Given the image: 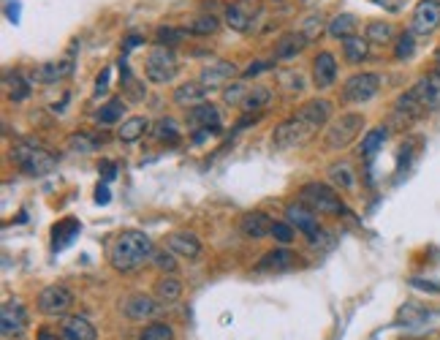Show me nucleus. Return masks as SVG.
<instances>
[{
    "instance_id": "obj_33",
    "label": "nucleus",
    "mask_w": 440,
    "mask_h": 340,
    "mask_svg": "<svg viewBox=\"0 0 440 340\" xmlns=\"http://www.w3.org/2000/svg\"><path fill=\"white\" fill-rule=\"evenodd\" d=\"M150 120L147 117H128L123 126H120V131H117V136H120V142L131 144L136 142V139H141L144 136V131H150Z\"/></svg>"
},
{
    "instance_id": "obj_53",
    "label": "nucleus",
    "mask_w": 440,
    "mask_h": 340,
    "mask_svg": "<svg viewBox=\"0 0 440 340\" xmlns=\"http://www.w3.org/2000/svg\"><path fill=\"white\" fill-rule=\"evenodd\" d=\"M378 6H383V8H391V11H400L403 8V0H375Z\"/></svg>"
},
{
    "instance_id": "obj_2",
    "label": "nucleus",
    "mask_w": 440,
    "mask_h": 340,
    "mask_svg": "<svg viewBox=\"0 0 440 340\" xmlns=\"http://www.w3.org/2000/svg\"><path fill=\"white\" fill-rule=\"evenodd\" d=\"M153 240L139 229H125L109 245V262L117 272H136L144 262H153Z\"/></svg>"
},
{
    "instance_id": "obj_34",
    "label": "nucleus",
    "mask_w": 440,
    "mask_h": 340,
    "mask_svg": "<svg viewBox=\"0 0 440 340\" xmlns=\"http://www.w3.org/2000/svg\"><path fill=\"white\" fill-rule=\"evenodd\" d=\"M356 28H359V22H356V17L353 14H337L332 22H329V36L340 38V41H345V38L356 36Z\"/></svg>"
},
{
    "instance_id": "obj_43",
    "label": "nucleus",
    "mask_w": 440,
    "mask_h": 340,
    "mask_svg": "<svg viewBox=\"0 0 440 340\" xmlns=\"http://www.w3.org/2000/svg\"><path fill=\"white\" fill-rule=\"evenodd\" d=\"M272 237L280 242V245H291L294 242V226L288 221H275L272 223Z\"/></svg>"
},
{
    "instance_id": "obj_40",
    "label": "nucleus",
    "mask_w": 440,
    "mask_h": 340,
    "mask_svg": "<svg viewBox=\"0 0 440 340\" xmlns=\"http://www.w3.org/2000/svg\"><path fill=\"white\" fill-rule=\"evenodd\" d=\"M153 136H155L158 142L174 144L177 139H179V126H177V120H172V117H160L158 123L153 126Z\"/></svg>"
},
{
    "instance_id": "obj_37",
    "label": "nucleus",
    "mask_w": 440,
    "mask_h": 340,
    "mask_svg": "<svg viewBox=\"0 0 440 340\" xmlns=\"http://www.w3.org/2000/svg\"><path fill=\"white\" fill-rule=\"evenodd\" d=\"M191 36L185 28H174V25H160L158 30H155V44L160 47H172L174 49L177 44H182L185 38Z\"/></svg>"
},
{
    "instance_id": "obj_8",
    "label": "nucleus",
    "mask_w": 440,
    "mask_h": 340,
    "mask_svg": "<svg viewBox=\"0 0 440 340\" xmlns=\"http://www.w3.org/2000/svg\"><path fill=\"white\" fill-rule=\"evenodd\" d=\"M285 221L297 229V232H302L313 245H318V240L323 237V232H321V223H318V213L316 210H310L304 201H291L288 207H285Z\"/></svg>"
},
{
    "instance_id": "obj_20",
    "label": "nucleus",
    "mask_w": 440,
    "mask_h": 340,
    "mask_svg": "<svg viewBox=\"0 0 440 340\" xmlns=\"http://www.w3.org/2000/svg\"><path fill=\"white\" fill-rule=\"evenodd\" d=\"M272 218L261 210H253V213L242 215V221H239V232L250 237V240H261L266 234H272Z\"/></svg>"
},
{
    "instance_id": "obj_15",
    "label": "nucleus",
    "mask_w": 440,
    "mask_h": 340,
    "mask_svg": "<svg viewBox=\"0 0 440 340\" xmlns=\"http://www.w3.org/2000/svg\"><path fill=\"white\" fill-rule=\"evenodd\" d=\"M166 248L174 251L177 256H182V259H188V262H194L201 256V240L194 232H174L166 237Z\"/></svg>"
},
{
    "instance_id": "obj_18",
    "label": "nucleus",
    "mask_w": 440,
    "mask_h": 340,
    "mask_svg": "<svg viewBox=\"0 0 440 340\" xmlns=\"http://www.w3.org/2000/svg\"><path fill=\"white\" fill-rule=\"evenodd\" d=\"M160 300H153V297H147V294H133V297H128L123 303V310L128 319H133V322H144V319H153L155 313H158L160 307Z\"/></svg>"
},
{
    "instance_id": "obj_51",
    "label": "nucleus",
    "mask_w": 440,
    "mask_h": 340,
    "mask_svg": "<svg viewBox=\"0 0 440 340\" xmlns=\"http://www.w3.org/2000/svg\"><path fill=\"white\" fill-rule=\"evenodd\" d=\"M109 199H112L109 188H106V185H98V188H95V201H98V204H109Z\"/></svg>"
},
{
    "instance_id": "obj_30",
    "label": "nucleus",
    "mask_w": 440,
    "mask_h": 340,
    "mask_svg": "<svg viewBox=\"0 0 440 340\" xmlns=\"http://www.w3.org/2000/svg\"><path fill=\"white\" fill-rule=\"evenodd\" d=\"M101 144H104V139L101 136H93L90 131H73L69 136V150L71 153H82V156L95 153Z\"/></svg>"
},
{
    "instance_id": "obj_45",
    "label": "nucleus",
    "mask_w": 440,
    "mask_h": 340,
    "mask_svg": "<svg viewBox=\"0 0 440 340\" xmlns=\"http://www.w3.org/2000/svg\"><path fill=\"white\" fill-rule=\"evenodd\" d=\"M245 93H247V88L242 85V82H231L229 88H223V101H226L229 107H234V104H242Z\"/></svg>"
},
{
    "instance_id": "obj_1",
    "label": "nucleus",
    "mask_w": 440,
    "mask_h": 340,
    "mask_svg": "<svg viewBox=\"0 0 440 340\" xmlns=\"http://www.w3.org/2000/svg\"><path fill=\"white\" fill-rule=\"evenodd\" d=\"M329 117H332V101H326V98H313V101L302 104L291 117H285L280 126L275 128L272 150L288 153V150L304 147L321 128L329 123Z\"/></svg>"
},
{
    "instance_id": "obj_47",
    "label": "nucleus",
    "mask_w": 440,
    "mask_h": 340,
    "mask_svg": "<svg viewBox=\"0 0 440 340\" xmlns=\"http://www.w3.org/2000/svg\"><path fill=\"white\" fill-rule=\"evenodd\" d=\"M302 33L313 41V38L321 33V17H310V19H307V25H304V30H302Z\"/></svg>"
},
{
    "instance_id": "obj_7",
    "label": "nucleus",
    "mask_w": 440,
    "mask_h": 340,
    "mask_svg": "<svg viewBox=\"0 0 440 340\" xmlns=\"http://www.w3.org/2000/svg\"><path fill=\"white\" fill-rule=\"evenodd\" d=\"M378 93H381V74L359 71L345 79V85H343V101L345 104H367Z\"/></svg>"
},
{
    "instance_id": "obj_42",
    "label": "nucleus",
    "mask_w": 440,
    "mask_h": 340,
    "mask_svg": "<svg viewBox=\"0 0 440 340\" xmlns=\"http://www.w3.org/2000/svg\"><path fill=\"white\" fill-rule=\"evenodd\" d=\"M139 340H174V329L166 322H153L141 329Z\"/></svg>"
},
{
    "instance_id": "obj_25",
    "label": "nucleus",
    "mask_w": 440,
    "mask_h": 340,
    "mask_svg": "<svg viewBox=\"0 0 440 340\" xmlns=\"http://www.w3.org/2000/svg\"><path fill=\"white\" fill-rule=\"evenodd\" d=\"M182 281L177 278L174 272H166L163 278H158V283H155V300H160L163 305H172L177 303L179 297H182Z\"/></svg>"
},
{
    "instance_id": "obj_36",
    "label": "nucleus",
    "mask_w": 440,
    "mask_h": 340,
    "mask_svg": "<svg viewBox=\"0 0 440 340\" xmlns=\"http://www.w3.org/2000/svg\"><path fill=\"white\" fill-rule=\"evenodd\" d=\"M185 30H188L191 36H215V33L220 30V19L212 17V14H201V17L191 19V22L185 25Z\"/></svg>"
},
{
    "instance_id": "obj_32",
    "label": "nucleus",
    "mask_w": 440,
    "mask_h": 340,
    "mask_svg": "<svg viewBox=\"0 0 440 340\" xmlns=\"http://www.w3.org/2000/svg\"><path fill=\"white\" fill-rule=\"evenodd\" d=\"M3 88H6V93H8L11 101H25V98L30 95V82H28L19 71L6 74V76H3Z\"/></svg>"
},
{
    "instance_id": "obj_26",
    "label": "nucleus",
    "mask_w": 440,
    "mask_h": 340,
    "mask_svg": "<svg viewBox=\"0 0 440 340\" xmlns=\"http://www.w3.org/2000/svg\"><path fill=\"white\" fill-rule=\"evenodd\" d=\"M207 98V88L201 82H182L179 88H174V104L179 107H196Z\"/></svg>"
},
{
    "instance_id": "obj_22",
    "label": "nucleus",
    "mask_w": 440,
    "mask_h": 340,
    "mask_svg": "<svg viewBox=\"0 0 440 340\" xmlns=\"http://www.w3.org/2000/svg\"><path fill=\"white\" fill-rule=\"evenodd\" d=\"M307 44H310V38L304 36L302 30H288V33H283V36L278 38V44H275V57H278V60H288V57L299 54Z\"/></svg>"
},
{
    "instance_id": "obj_10",
    "label": "nucleus",
    "mask_w": 440,
    "mask_h": 340,
    "mask_svg": "<svg viewBox=\"0 0 440 340\" xmlns=\"http://www.w3.org/2000/svg\"><path fill=\"white\" fill-rule=\"evenodd\" d=\"M440 28V0H419L410 17V30L416 36H429Z\"/></svg>"
},
{
    "instance_id": "obj_44",
    "label": "nucleus",
    "mask_w": 440,
    "mask_h": 340,
    "mask_svg": "<svg viewBox=\"0 0 440 340\" xmlns=\"http://www.w3.org/2000/svg\"><path fill=\"white\" fill-rule=\"evenodd\" d=\"M153 264L160 269V272H174L177 269V262H174V251H155L153 253Z\"/></svg>"
},
{
    "instance_id": "obj_29",
    "label": "nucleus",
    "mask_w": 440,
    "mask_h": 340,
    "mask_svg": "<svg viewBox=\"0 0 440 340\" xmlns=\"http://www.w3.org/2000/svg\"><path fill=\"white\" fill-rule=\"evenodd\" d=\"M364 38H367L370 44H391V41L397 38V30H394L391 22L372 19V22H367V28H364Z\"/></svg>"
},
{
    "instance_id": "obj_3",
    "label": "nucleus",
    "mask_w": 440,
    "mask_h": 340,
    "mask_svg": "<svg viewBox=\"0 0 440 340\" xmlns=\"http://www.w3.org/2000/svg\"><path fill=\"white\" fill-rule=\"evenodd\" d=\"M8 158L28 177H47L49 172H54V166H57V158H54L49 150H44V147H38L33 142H25V139L11 144Z\"/></svg>"
},
{
    "instance_id": "obj_48",
    "label": "nucleus",
    "mask_w": 440,
    "mask_h": 340,
    "mask_svg": "<svg viewBox=\"0 0 440 340\" xmlns=\"http://www.w3.org/2000/svg\"><path fill=\"white\" fill-rule=\"evenodd\" d=\"M139 44H144V38L136 36V33H131V36L123 38V52H131V49H136Z\"/></svg>"
},
{
    "instance_id": "obj_17",
    "label": "nucleus",
    "mask_w": 440,
    "mask_h": 340,
    "mask_svg": "<svg viewBox=\"0 0 440 340\" xmlns=\"http://www.w3.org/2000/svg\"><path fill=\"white\" fill-rule=\"evenodd\" d=\"M424 112V104L419 101V95H416V90L410 88L408 93H403L397 101H394V117L400 120V123H413V120H419Z\"/></svg>"
},
{
    "instance_id": "obj_14",
    "label": "nucleus",
    "mask_w": 440,
    "mask_h": 340,
    "mask_svg": "<svg viewBox=\"0 0 440 340\" xmlns=\"http://www.w3.org/2000/svg\"><path fill=\"white\" fill-rule=\"evenodd\" d=\"M416 90V95H419V101L424 104L427 112H438L440 109V74L432 71V74H424L422 79L413 85Z\"/></svg>"
},
{
    "instance_id": "obj_16",
    "label": "nucleus",
    "mask_w": 440,
    "mask_h": 340,
    "mask_svg": "<svg viewBox=\"0 0 440 340\" xmlns=\"http://www.w3.org/2000/svg\"><path fill=\"white\" fill-rule=\"evenodd\" d=\"M313 82L318 90H329L337 82V60L332 52H318L313 60Z\"/></svg>"
},
{
    "instance_id": "obj_6",
    "label": "nucleus",
    "mask_w": 440,
    "mask_h": 340,
    "mask_svg": "<svg viewBox=\"0 0 440 340\" xmlns=\"http://www.w3.org/2000/svg\"><path fill=\"white\" fill-rule=\"evenodd\" d=\"M362 128H364V117H362V115H356V112L340 115L337 120H332V126L326 128L323 142H326V147H329L332 153H340V150H345L348 144H353L359 139Z\"/></svg>"
},
{
    "instance_id": "obj_23",
    "label": "nucleus",
    "mask_w": 440,
    "mask_h": 340,
    "mask_svg": "<svg viewBox=\"0 0 440 340\" xmlns=\"http://www.w3.org/2000/svg\"><path fill=\"white\" fill-rule=\"evenodd\" d=\"M79 232H82V223H79L76 218H63V221H57L52 226V248L54 251L69 248Z\"/></svg>"
},
{
    "instance_id": "obj_19",
    "label": "nucleus",
    "mask_w": 440,
    "mask_h": 340,
    "mask_svg": "<svg viewBox=\"0 0 440 340\" xmlns=\"http://www.w3.org/2000/svg\"><path fill=\"white\" fill-rule=\"evenodd\" d=\"M60 338L63 340H98V329L93 327L90 319L85 316H69L60 327Z\"/></svg>"
},
{
    "instance_id": "obj_55",
    "label": "nucleus",
    "mask_w": 440,
    "mask_h": 340,
    "mask_svg": "<svg viewBox=\"0 0 440 340\" xmlns=\"http://www.w3.org/2000/svg\"><path fill=\"white\" fill-rule=\"evenodd\" d=\"M435 71L440 74V44H438V49H435Z\"/></svg>"
},
{
    "instance_id": "obj_13",
    "label": "nucleus",
    "mask_w": 440,
    "mask_h": 340,
    "mask_svg": "<svg viewBox=\"0 0 440 340\" xmlns=\"http://www.w3.org/2000/svg\"><path fill=\"white\" fill-rule=\"evenodd\" d=\"M234 76H237V66L229 63V60H218V63H210V66L201 69L198 82L207 90H220V88H226Z\"/></svg>"
},
{
    "instance_id": "obj_11",
    "label": "nucleus",
    "mask_w": 440,
    "mask_h": 340,
    "mask_svg": "<svg viewBox=\"0 0 440 340\" xmlns=\"http://www.w3.org/2000/svg\"><path fill=\"white\" fill-rule=\"evenodd\" d=\"M28 329V313L19 300H8L0 307V332L3 338H22Z\"/></svg>"
},
{
    "instance_id": "obj_38",
    "label": "nucleus",
    "mask_w": 440,
    "mask_h": 340,
    "mask_svg": "<svg viewBox=\"0 0 440 340\" xmlns=\"http://www.w3.org/2000/svg\"><path fill=\"white\" fill-rule=\"evenodd\" d=\"M329 180L335 182L340 191H351L353 182H356V177H353V169L351 163L340 161V163H332L329 166Z\"/></svg>"
},
{
    "instance_id": "obj_27",
    "label": "nucleus",
    "mask_w": 440,
    "mask_h": 340,
    "mask_svg": "<svg viewBox=\"0 0 440 340\" xmlns=\"http://www.w3.org/2000/svg\"><path fill=\"white\" fill-rule=\"evenodd\" d=\"M71 71H73V63H71V60H63V63H44V66L35 69V82H41V85H54V82L66 79Z\"/></svg>"
},
{
    "instance_id": "obj_24",
    "label": "nucleus",
    "mask_w": 440,
    "mask_h": 340,
    "mask_svg": "<svg viewBox=\"0 0 440 340\" xmlns=\"http://www.w3.org/2000/svg\"><path fill=\"white\" fill-rule=\"evenodd\" d=\"M294 262H297V253L294 251H288L285 245L283 248H278V251H269L261 256V262H258V272H280V269H288V267H294Z\"/></svg>"
},
{
    "instance_id": "obj_12",
    "label": "nucleus",
    "mask_w": 440,
    "mask_h": 340,
    "mask_svg": "<svg viewBox=\"0 0 440 340\" xmlns=\"http://www.w3.org/2000/svg\"><path fill=\"white\" fill-rule=\"evenodd\" d=\"M256 3L253 0H231L226 6V25L237 33H250L253 25H256Z\"/></svg>"
},
{
    "instance_id": "obj_54",
    "label": "nucleus",
    "mask_w": 440,
    "mask_h": 340,
    "mask_svg": "<svg viewBox=\"0 0 440 340\" xmlns=\"http://www.w3.org/2000/svg\"><path fill=\"white\" fill-rule=\"evenodd\" d=\"M38 340H57V335H52L49 329H41V332H38Z\"/></svg>"
},
{
    "instance_id": "obj_41",
    "label": "nucleus",
    "mask_w": 440,
    "mask_h": 340,
    "mask_svg": "<svg viewBox=\"0 0 440 340\" xmlns=\"http://www.w3.org/2000/svg\"><path fill=\"white\" fill-rule=\"evenodd\" d=\"M413 52H416V33L413 30H405L394 38V57L397 60H408V57H413Z\"/></svg>"
},
{
    "instance_id": "obj_56",
    "label": "nucleus",
    "mask_w": 440,
    "mask_h": 340,
    "mask_svg": "<svg viewBox=\"0 0 440 340\" xmlns=\"http://www.w3.org/2000/svg\"><path fill=\"white\" fill-rule=\"evenodd\" d=\"M272 3H280V0H272Z\"/></svg>"
},
{
    "instance_id": "obj_28",
    "label": "nucleus",
    "mask_w": 440,
    "mask_h": 340,
    "mask_svg": "<svg viewBox=\"0 0 440 340\" xmlns=\"http://www.w3.org/2000/svg\"><path fill=\"white\" fill-rule=\"evenodd\" d=\"M272 104V90L266 88V85H256V88H247L245 98H242V112L247 115H253V112H261Z\"/></svg>"
},
{
    "instance_id": "obj_52",
    "label": "nucleus",
    "mask_w": 440,
    "mask_h": 340,
    "mask_svg": "<svg viewBox=\"0 0 440 340\" xmlns=\"http://www.w3.org/2000/svg\"><path fill=\"white\" fill-rule=\"evenodd\" d=\"M410 286L424 288V291H435V294H440V286H432L429 281H419V278H413V281H410Z\"/></svg>"
},
{
    "instance_id": "obj_46",
    "label": "nucleus",
    "mask_w": 440,
    "mask_h": 340,
    "mask_svg": "<svg viewBox=\"0 0 440 340\" xmlns=\"http://www.w3.org/2000/svg\"><path fill=\"white\" fill-rule=\"evenodd\" d=\"M98 172L104 175V182H112V180L117 177V163L114 161H101L98 163Z\"/></svg>"
},
{
    "instance_id": "obj_50",
    "label": "nucleus",
    "mask_w": 440,
    "mask_h": 340,
    "mask_svg": "<svg viewBox=\"0 0 440 340\" xmlns=\"http://www.w3.org/2000/svg\"><path fill=\"white\" fill-rule=\"evenodd\" d=\"M106 88H109V69L98 74V82H95V95H104Z\"/></svg>"
},
{
    "instance_id": "obj_5",
    "label": "nucleus",
    "mask_w": 440,
    "mask_h": 340,
    "mask_svg": "<svg viewBox=\"0 0 440 340\" xmlns=\"http://www.w3.org/2000/svg\"><path fill=\"white\" fill-rule=\"evenodd\" d=\"M179 71V60L172 47H160L155 44L150 52H147V60H144V76L153 82V85H166L172 82Z\"/></svg>"
},
{
    "instance_id": "obj_9",
    "label": "nucleus",
    "mask_w": 440,
    "mask_h": 340,
    "mask_svg": "<svg viewBox=\"0 0 440 340\" xmlns=\"http://www.w3.org/2000/svg\"><path fill=\"white\" fill-rule=\"evenodd\" d=\"M35 305H38V310H41L44 316L57 319V316H66L71 307H73V294H71L66 286H47V288H41Z\"/></svg>"
},
{
    "instance_id": "obj_49",
    "label": "nucleus",
    "mask_w": 440,
    "mask_h": 340,
    "mask_svg": "<svg viewBox=\"0 0 440 340\" xmlns=\"http://www.w3.org/2000/svg\"><path fill=\"white\" fill-rule=\"evenodd\" d=\"M269 69H272V63H261V60H256V63H250V69H247L242 76H256V74L269 71Z\"/></svg>"
},
{
    "instance_id": "obj_39",
    "label": "nucleus",
    "mask_w": 440,
    "mask_h": 340,
    "mask_svg": "<svg viewBox=\"0 0 440 340\" xmlns=\"http://www.w3.org/2000/svg\"><path fill=\"white\" fill-rule=\"evenodd\" d=\"M123 112H125L123 98H109L104 107H101V112L95 115V120H98L101 126H112V123H117V120L123 117Z\"/></svg>"
},
{
    "instance_id": "obj_21",
    "label": "nucleus",
    "mask_w": 440,
    "mask_h": 340,
    "mask_svg": "<svg viewBox=\"0 0 440 340\" xmlns=\"http://www.w3.org/2000/svg\"><path fill=\"white\" fill-rule=\"evenodd\" d=\"M188 126L191 128H218L220 126V109L215 104H196V107L188 109Z\"/></svg>"
},
{
    "instance_id": "obj_4",
    "label": "nucleus",
    "mask_w": 440,
    "mask_h": 340,
    "mask_svg": "<svg viewBox=\"0 0 440 340\" xmlns=\"http://www.w3.org/2000/svg\"><path fill=\"white\" fill-rule=\"evenodd\" d=\"M299 199L310 210H316L318 215L345 213V204H343L340 194H337L332 185H326V182H304L299 191Z\"/></svg>"
},
{
    "instance_id": "obj_31",
    "label": "nucleus",
    "mask_w": 440,
    "mask_h": 340,
    "mask_svg": "<svg viewBox=\"0 0 440 340\" xmlns=\"http://www.w3.org/2000/svg\"><path fill=\"white\" fill-rule=\"evenodd\" d=\"M343 54H345V60L348 63H364L367 57H370V41L367 38H359V36H351L343 41Z\"/></svg>"
},
{
    "instance_id": "obj_35",
    "label": "nucleus",
    "mask_w": 440,
    "mask_h": 340,
    "mask_svg": "<svg viewBox=\"0 0 440 340\" xmlns=\"http://www.w3.org/2000/svg\"><path fill=\"white\" fill-rule=\"evenodd\" d=\"M386 136H388L386 126H378V128H372V131H367L364 139H362V156H364V158H375V156L381 153L383 142H386Z\"/></svg>"
}]
</instances>
